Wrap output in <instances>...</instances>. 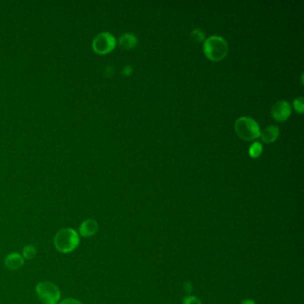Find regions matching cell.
I'll use <instances>...</instances> for the list:
<instances>
[{"label":"cell","mask_w":304,"mask_h":304,"mask_svg":"<svg viewBox=\"0 0 304 304\" xmlns=\"http://www.w3.org/2000/svg\"><path fill=\"white\" fill-rule=\"evenodd\" d=\"M183 304H202V302L195 296H187L184 298Z\"/></svg>","instance_id":"obj_15"},{"label":"cell","mask_w":304,"mask_h":304,"mask_svg":"<svg viewBox=\"0 0 304 304\" xmlns=\"http://www.w3.org/2000/svg\"><path fill=\"white\" fill-rule=\"evenodd\" d=\"M191 37L195 42H203L205 41V33H203L201 29H195L191 33Z\"/></svg>","instance_id":"obj_13"},{"label":"cell","mask_w":304,"mask_h":304,"mask_svg":"<svg viewBox=\"0 0 304 304\" xmlns=\"http://www.w3.org/2000/svg\"><path fill=\"white\" fill-rule=\"evenodd\" d=\"M25 259L23 255L19 252H10L6 256L4 259V264L6 268L11 269V270H17L22 268L25 265Z\"/></svg>","instance_id":"obj_8"},{"label":"cell","mask_w":304,"mask_h":304,"mask_svg":"<svg viewBox=\"0 0 304 304\" xmlns=\"http://www.w3.org/2000/svg\"><path fill=\"white\" fill-rule=\"evenodd\" d=\"M235 130L239 138L247 141L257 139L260 134L259 124L252 118L246 116H242L235 121Z\"/></svg>","instance_id":"obj_3"},{"label":"cell","mask_w":304,"mask_h":304,"mask_svg":"<svg viewBox=\"0 0 304 304\" xmlns=\"http://www.w3.org/2000/svg\"><path fill=\"white\" fill-rule=\"evenodd\" d=\"M133 72V69H132V67L130 66V65H128V66H125L123 70H122V73L125 75V76H129L130 75L131 73Z\"/></svg>","instance_id":"obj_17"},{"label":"cell","mask_w":304,"mask_h":304,"mask_svg":"<svg viewBox=\"0 0 304 304\" xmlns=\"http://www.w3.org/2000/svg\"><path fill=\"white\" fill-rule=\"evenodd\" d=\"M263 146L259 142H254L251 144L249 148V154L251 158H258L260 154H262Z\"/></svg>","instance_id":"obj_12"},{"label":"cell","mask_w":304,"mask_h":304,"mask_svg":"<svg viewBox=\"0 0 304 304\" xmlns=\"http://www.w3.org/2000/svg\"><path fill=\"white\" fill-rule=\"evenodd\" d=\"M116 46V40L108 33H100L93 41V49L97 53L107 54L111 52Z\"/></svg>","instance_id":"obj_5"},{"label":"cell","mask_w":304,"mask_h":304,"mask_svg":"<svg viewBox=\"0 0 304 304\" xmlns=\"http://www.w3.org/2000/svg\"><path fill=\"white\" fill-rule=\"evenodd\" d=\"M38 298L44 304H57L61 299V292L57 284L49 281H41L35 286Z\"/></svg>","instance_id":"obj_4"},{"label":"cell","mask_w":304,"mask_h":304,"mask_svg":"<svg viewBox=\"0 0 304 304\" xmlns=\"http://www.w3.org/2000/svg\"><path fill=\"white\" fill-rule=\"evenodd\" d=\"M241 304H256L255 301L251 300V299H246V300H243Z\"/></svg>","instance_id":"obj_19"},{"label":"cell","mask_w":304,"mask_h":304,"mask_svg":"<svg viewBox=\"0 0 304 304\" xmlns=\"http://www.w3.org/2000/svg\"><path fill=\"white\" fill-rule=\"evenodd\" d=\"M81 243L80 235L72 227H64L54 236V245L61 253H71L75 251Z\"/></svg>","instance_id":"obj_1"},{"label":"cell","mask_w":304,"mask_h":304,"mask_svg":"<svg viewBox=\"0 0 304 304\" xmlns=\"http://www.w3.org/2000/svg\"><path fill=\"white\" fill-rule=\"evenodd\" d=\"M292 109L287 101L280 100L275 103L271 108V115L276 122H285L290 117Z\"/></svg>","instance_id":"obj_6"},{"label":"cell","mask_w":304,"mask_h":304,"mask_svg":"<svg viewBox=\"0 0 304 304\" xmlns=\"http://www.w3.org/2000/svg\"><path fill=\"white\" fill-rule=\"evenodd\" d=\"M279 136V130L278 127L276 125H270L266 127L259 134V138H261V141L266 144H271L276 141Z\"/></svg>","instance_id":"obj_9"},{"label":"cell","mask_w":304,"mask_h":304,"mask_svg":"<svg viewBox=\"0 0 304 304\" xmlns=\"http://www.w3.org/2000/svg\"><path fill=\"white\" fill-rule=\"evenodd\" d=\"M57 304H83L81 300L74 299V298H65L64 300H60Z\"/></svg>","instance_id":"obj_16"},{"label":"cell","mask_w":304,"mask_h":304,"mask_svg":"<svg viewBox=\"0 0 304 304\" xmlns=\"http://www.w3.org/2000/svg\"><path fill=\"white\" fill-rule=\"evenodd\" d=\"M292 106L294 107V110L296 112H298L299 114H302L304 110L303 98H297L292 102Z\"/></svg>","instance_id":"obj_14"},{"label":"cell","mask_w":304,"mask_h":304,"mask_svg":"<svg viewBox=\"0 0 304 304\" xmlns=\"http://www.w3.org/2000/svg\"><path fill=\"white\" fill-rule=\"evenodd\" d=\"M21 254L24 257V259H27V260H33L36 258V247L33 244H27L23 248V251Z\"/></svg>","instance_id":"obj_11"},{"label":"cell","mask_w":304,"mask_h":304,"mask_svg":"<svg viewBox=\"0 0 304 304\" xmlns=\"http://www.w3.org/2000/svg\"><path fill=\"white\" fill-rule=\"evenodd\" d=\"M185 288H186V291L188 293L191 292V291H192V284H191L190 282H187V284H185Z\"/></svg>","instance_id":"obj_18"},{"label":"cell","mask_w":304,"mask_h":304,"mask_svg":"<svg viewBox=\"0 0 304 304\" xmlns=\"http://www.w3.org/2000/svg\"><path fill=\"white\" fill-rule=\"evenodd\" d=\"M203 54L211 61H220L227 57L228 45L226 40L219 36H211L204 41Z\"/></svg>","instance_id":"obj_2"},{"label":"cell","mask_w":304,"mask_h":304,"mask_svg":"<svg viewBox=\"0 0 304 304\" xmlns=\"http://www.w3.org/2000/svg\"><path fill=\"white\" fill-rule=\"evenodd\" d=\"M98 229H99V226H98V221H96L93 219H88L80 224L78 234L80 235V236L89 238V237L96 235L98 233Z\"/></svg>","instance_id":"obj_7"},{"label":"cell","mask_w":304,"mask_h":304,"mask_svg":"<svg viewBox=\"0 0 304 304\" xmlns=\"http://www.w3.org/2000/svg\"><path fill=\"white\" fill-rule=\"evenodd\" d=\"M119 43L123 49L130 50V49H134L135 47L138 45V38L131 33H125V34H122L120 38Z\"/></svg>","instance_id":"obj_10"}]
</instances>
